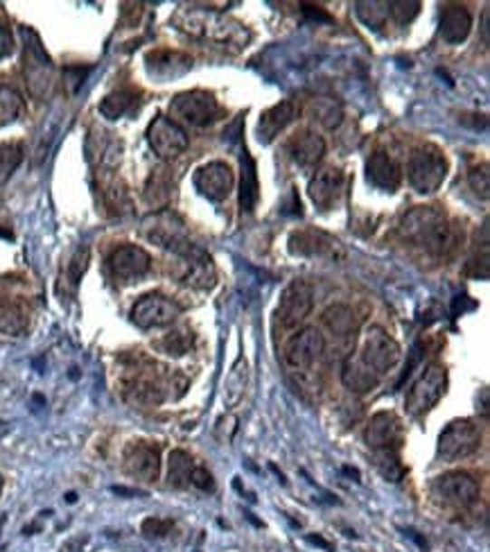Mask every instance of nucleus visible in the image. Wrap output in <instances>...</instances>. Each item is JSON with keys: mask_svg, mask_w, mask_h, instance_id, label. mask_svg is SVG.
<instances>
[{"mask_svg": "<svg viewBox=\"0 0 490 552\" xmlns=\"http://www.w3.org/2000/svg\"><path fill=\"white\" fill-rule=\"evenodd\" d=\"M178 30L190 36L192 41H199L204 45L224 50L228 54H237L249 45L251 30L245 23L235 21L228 14L217 9L187 7L174 16Z\"/></svg>", "mask_w": 490, "mask_h": 552, "instance_id": "1", "label": "nucleus"}, {"mask_svg": "<svg viewBox=\"0 0 490 552\" xmlns=\"http://www.w3.org/2000/svg\"><path fill=\"white\" fill-rule=\"evenodd\" d=\"M402 238L409 240L416 247L425 249L428 254L441 257L447 252L452 243V227L446 211L438 207H416L402 218L400 222Z\"/></svg>", "mask_w": 490, "mask_h": 552, "instance_id": "2", "label": "nucleus"}, {"mask_svg": "<svg viewBox=\"0 0 490 552\" xmlns=\"http://www.w3.org/2000/svg\"><path fill=\"white\" fill-rule=\"evenodd\" d=\"M23 34V75L32 98L45 100L54 86V63L45 53L39 34L32 27H21Z\"/></svg>", "mask_w": 490, "mask_h": 552, "instance_id": "3", "label": "nucleus"}, {"mask_svg": "<svg viewBox=\"0 0 490 552\" xmlns=\"http://www.w3.org/2000/svg\"><path fill=\"white\" fill-rule=\"evenodd\" d=\"M447 177V159L441 148L428 143L411 152L407 163V179L409 186L420 195L437 193Z\"/></svg>", "mask_w": 490, "mask_h": 552, "instance_id": "4", "label": "nucleus"}, {"mask_svg": "<svg viewBox=\"0 0 490 552\" xmlns=\"http://www.w3.org/2000/svg\"><path fill=\"white\" fill-rule=\"evenodd\" d=\"M143 236L149 240V243L172 252L174 257L187 252V249L195 245L190 240V236H187L186 222H183L174 211H168V208H161V211L145 218Z\"/></svg>", "mask_w": 490, "mask_h": 552, "instance_id": "5", "label": "nucleus"}, {"mask_svg": "<svg viewBox=\"0 0 490 552\" xmlns=\"http://www.w3.org/2000/svg\"><path fill=\"white\" fill-rule=\"evenodd\" d=\"M219 116V104L208 91H183L169 102V116L177 125L206 127Z\"/></svg>", "mask_w": 490, "mask_h": 552, "instance_id": "6", "label": "nucleus"}, {"mask_svg": "<svg viewBox=\"0 0 490 552\" xmlns=\"http://www.w3.org/2000/svg\"><path fill=\"white\" fill-rule=\"evenodd\" d=\"M447 390V369L443 364L434 363L423 372V376L411 385L409 394L405 399V408L411 417L428 414L438 401L443 399Z\"/></svg>", "mask_w": 490, "mask_h": 552, "instance_id": "7", "label": "nucleus"}, {"mask_svg": "<svg viewBox=\"0 0 490 552\" xmlns=\"http://www.w3.org/2000/svg\"><path fill=\"white\" fill-rule=\"evenodd\" d=\"M360 360L369 364L380 378L387 372H391L400 360V344L384 331L382 326L366 328L364 340H361V349L357 351Z\"/></svg>", "mask_w": 490, "mask_h": 552, "instance_id": "8", "label": "nucleus"}, {"mask_svg": "<svg viewBox=\"0 0 490 552\" xmlns=\"http://www.w3.org/2000/svg\"><path fill=\"white\" fill-rule=\"evenodd\" d=\"M290 252L301 258H314V261H343L346 252H343L341 240L334 238L328 231L317 229V227H308V229H299L290 236Z\"/></svg>", "mask_w": 490, "mask_h": 552, "instance_id": "9", "label": "nucleus"}, {"mask_svg": "<svg viewBox=\"0 0 490 552\" xmlns=\"http://www.w3.org/2000/svg\"><path fill=\"white\" fill-rule=\"evenodd\" d=\"M479 444H482V431L477 423L470 419H455L443 428L438 437V455L447 462H456L473 455Z\"/></svg>", "mask_w": 490, "mask_h": 552, "instance_id": "10", "label": "nucleus"}, {"mask_svg": "<svg viewBox=\"0 0 490 552\" xmlns=\"http://www.w3.org/2000/svg\"><path fill=\"white\" fill-rule=\"evenodd\" d=\"M432 491L443 505H450V508L456 509H468L479 500V482L470 473L464 471H452L438 476L434 480Z\"/></svg>", "mask_w": 490, "mask_h": 552, "instance_id": "11", "label": "nucleus"}, {"mask_svg": "<svg viewBox=\"0 0 490 552\" xmlns=\"http://www.w3.org/2000/svg\"><path fill=\"white\" fill-rule=\"evenodd\" d=\"M178 315H181V308H178L177 301L152 292V295H145L136 301L134 308H131V322L148 331V328L169 326V324L177 322Z\"/></svg>", "mask_w": 490, "mask_h": 552, "instance_id": "12", "label": "nucleus"}, {"mask_svg": "<svg viewBox=\"0 0 490 552\" xmlns=\"http://www.w3.org/2000/svg\"><path fill=\"white\" fill-rule=\"evenodd\" d=\"M148 143L159 157L169 161V159H177L178 154L186 152L190 140H187V131L177 125L172 118L157 116L148 127Z\"/></svg>", "mask_w": 490, "mask_h": 552, "instance_id": "13", "label": "nucleus"}, {"mask_svg": "<svg viewBox=\"0 0 490 552\" xmlns=\"http://www.w3.org/2000/svg\"><path fill=\"white\" fill-rule=\"evenodd\" d=\"M178 281L195 290H210L217 283L215 263L199 245H192L187 252L178 254Z\"/></svg>", "mask_w": 490, "mask_h": 552, "instance_id": "14", "label": "nucleus"}, {"mask_svg": "<svg viewBox=\"0 0 490 552\" xmlns=\"http://www.w3.org/2000/svg\"><path fill=\"white\" fill-rule=\"evenodd\" d=\"M314 304V292L308 281H292L285 290L281 292V301H278L276 317L285 328H294L303 322L310 315Z\"/></svg>", "mask_w": 490, "mask_h": 552, "instance_id": "15", "label": "nucleus"}, {"mask_svg": "<svg viewBox=\"0 0 490 552\" xmlns=\"http://www.w3.org/2000/svg\"><path fill=\"white\" fill-rule=\"evenodd\" d=\"M192 181H195V189L199 190L201 198H206L208 202H224L231 195L235 175H233L228 163L210 161L206 166L197 168Z\"/></svg>", "mask_w": 490, "mask_h": 552, "instance_id": "16", "label": "nucleus"}, {"mask_svg": "<svg viewBox=\"0 0 490 552\" xmlns=\"http://www.w3.org/2000/svg\"><path fill=\"white\" fill-rule=\"evenodd\" d=\"M109 272L116 281L120 283H136L139 278H143L149 272L152 266V258L139 245H120L118 249H113L111 257L107 261Z\"/></svg>", "mask_w": 490, "mask_h": 552, "instance_id": "17", "label": "nucleus"}, {"mask_svg": "<svg viewBox=\"0 0 490 552\" xmlns=\"http://www.w3.org/2000/svg\"><path fill=\"white\" fill-rule=\"evenodd\" d=\"M326 342L319 328H303L285 346V360L292 369H310L322 358Z\"/></svg>", "mask_w": 490, "mask_h": 552, "instance_id": "18", "label": "nucleus"}, {"mask_svg": "<svg viewBox=\"0 0 490 552\" xmlns=\"http://www.w3.org/2000/svg\"><path fill=\"white\" fill-rule=\"evenodd\" d=\"M125 471L143 482L159 480L161 473V450L149 441H134L125 449Z\"/></svg>", "mask_w": 490, "mask_h": 552, "instance_id": "19", "label": "nucleus"}, {"mask_svg": "<svg viewBox=\"0 0 490 552\" xmlns=\"http://www.w3.org/2000/svg\"><path fill=\"white\" fill-rule=\"evenodd\" d=\"M287 157L303 170H312L322 163L323 154H326V140L314 131L303 130L296 131L290 140H287Z\"/></svg>", "mask_w": 490, "mask_h": 552, "instance_id": "20", "label": "nucleus"}, {"mask_svg": "<svg viewBox=\"0 0 490 552\" xmlns=\"http://www.w3.org/2000/svg\"><path fill=\"white\" fill-rule=\"evenodd\" d=\"M145 66L148 73L159 82H169L177 80V77L186 75L192 68V59L186 53H178V50H152V53L145 57Z\"/></svg>", "mask_w": 490, "mask_h": 552, "instance_id": "21", "label": "nucleus"}, {"mask_svg": "<svg viewBox=\"0 0 490 552\" xmlns=\"http://www.w3.org/2000/svg\"><path fill=\"white\" fill-rule=\"evenodd\" d=\"M343 184H346V175H343V170L332 166L322 168V170L314 172V177L310 179L308 195L319 208L326 211V208H330L334 202H337L339 193L343 190Z\"/></svg>", "mask_w": 490, "mask_h": 552, "instance_id": "22", "label": "nucleus"}, {"mask_svg": "<svg viewBox=\"0 0 490 552\" xmlns=\"http://www.w3.org/2000/svg\"><path fill=\"white\" fill-rule=\"evenodd\" d=\"M400 437H402L400 421H398L396 414L391 412L375 414L364 432L366 444H369L373 450L398 449V446H400Z\"/></svg>", "mask_w": 490, "mask_h": 552, "instance_id": "23", "label": "nucleus"}, {"mask_svg": "<svg viewBox=\"0 0 490 552\" xmlns=\"http://www.w3.org/2000/svg\"><path fill=\"white\" fill-rule=\"evenodd\" d=\"M366 177H369V181L375 186V189L396 193L398 186H400L402 181V170L391 154L375 152L370 154L369 163H366Z\"/></svg>", "mask_w": 490, "mask_h": 552, "instance_id": "24", "label": "nucleus"}, {"mask_svg": "<svg viewBox=\"0 0 490 552\" xmlns=\"http://www.w3.org/2000/svg\"><path fill=\"white\" fill-rule=\"evenodd\" d=\"M296 116V104L292 100H283V102L274 104L267 111L260 113L258 121V139L260 143L269 145L274 139H278L283 130L294 121Z\"/></svg>", "mask_w": 490, "mask_h": 552, "instance_id": "25", "label": "nucleus"}, {"mask_svg": "<svg viewBox=\"0 0 490 552\" xmlns=\"http://www.w3.org/2000/svg\"><path fill=\"white\" fill-rule=\"evenodd\" d=\"M473 30V14L464 5H447L441 14V36L446 44H464Z\"/></svg>", "mask_w": 490, "mask_h": 552, "instance_id": "26", "label": "nucleus"}, {"mask_svg": "<svg viewBox=\"0 0 490 552\" xmlns=\"http://www.w3.org/2000/svg\"><path fill=\"white\" fill-rule=\"evenodd\" d=\"M341 381L346 385V390L355 392V394H366V392L375 390L380 383V376L360 360V355L352 353L348 355L346 363L341 369Z\"/></svg>", "mask_w": 490, "mask_h": 552, "instance_id": "27", "label": "nucleus"}, {"mask_svg": "<svg viewBox=\"0 0 490 552\" xmlns=\"http://www.w3.org/2000/svg\"><path fill=\"white\" fill-rule=\"evenodd\" d=\"M242 177H240V207L242 213H254L260 199V184H258V166L249 150H242Z\"/></svg>", "mask_w": 490, "mask_h": 552, "instance_id": "28", "label": "nucleus"}, {"mask_svg": "<svg viewBox=\"0 0 490 552\" xmlns=\"http://www.w3.org/2000/svg\"><path fill=\"white\" fill-rule=\"evenodd\" d=\"M197 462L192 460L190 453L186 450H172L168 460V482L177 489H186L192 482V473H195Z\"/></svg>", "mask_w": 490, "mask_h": 552, "instance_id": "29", "label": "nucleus"}, {"mask_svg": "<svg viewBox=\"0 0 490 552\" xmlns=\"http://www.w3.org/2000/svg\"><path fill=\"white\" fill-rule=\"evenodd\" d=\"M136 102H139V93H136V91H113V93H109L107 98L100 102V113H102L104 118H109V121H118V118H122L125 113H130L131 109L136 107Z\"/></svg>", "mask_w": 490, "mask_h": 552, "instance_id": "30", "label": "nucleus"}, {"mask_svg": "<svg viewBox=\"0 0 490 552\" xmlns=\"http://www.w3.org/2000/svg\"><path fill=\"white\" fill-rule=\"evenodd\" d=\"M355 14L366 27H370V30H382L389 18V3L360 0V3H355Z\"/></svg>", "mask_w": 490, "mask_h": 552, "instance_id": "31", "label": "nucleus"}, {"mask_svg": "<svg viewBox=\"0 0 490 552\" xmlns=\"http://www.w3.org/2000/svg\"><path fill=\"white\" fill-rule=\"evenodd\" d=\"M172 177H169L168 170H154L152 177H149L148 186H145V199H148L152 207H161L169 199L172 195Z\"/></svg>", "mask_w": 490, "mask_h": 552, "instance_id": "32", "label": "nucleus"}, {"mask_svg": "<svg viewBox=\"0 0 490 552\" xmlns=\"http://www.w3.org/2000/svg\"><path fill=\"white\" fill-rule=\"evenodd\" d=\"M373 458H375V467H378V471L382 473L389 482H400L402 478H405V467H402L398 449L373 450Z\"/></svg>", "mask_w": 490, "mask_h": 552, "instance_id": "33", "label": "nucleus"}, {"mask_svg": "<svg viewBox=\"0 0 490 552\" xmlns=\"http://www.w3.org/2000/svg\"><path fill=\"white\" fill-rule=\"evenodd\" d=\"M23 113V98L12 86L0 84V127L16 122Z\"/></svg>", "mask_w": 490, "mask_h": 552, "instance_id": "34", "label": "nucleus"}, {"mask_svg": "<svg viewBox=\"0 0 490 552\" xmlns=\"http://www.w3.org/2000/svg\"><path fill=\"white\" fill-rule=\"evenodd\" d=\"M312 113L314 121L322 122L326 130H334L339 127L343 118V107L337 98H317L312 102Z\"/></svg>", "mask_w": 490, "mask_h": 552, "instance_id": "35", "label": "nucleus"}, {"mask_svg": "<svg viewBox=\"0 0 490 552\" xmlns=\"http://www.w3.org/2000/svg\"><path fill=\"white\" fill-rule=\"evenodd\" d=\"M27 328V313L18 304L0 305V333L21 335Z\"/></svg>", "mask_w": 490, "mask_h": 552, "instance_id": "36", "label": "nucleus"}, {"mask_svg": "<svg viewBox=\"0 0 490 552\" xmlns=\"http://www.w3.org/2000/svg\"><path fill=\"white\" fill-rule=\"evenodd\" d=\"M355 315H352L351 308L346 305H332L323 313V322L334 335H351V331L355 328Z\"/></svg>", "mask_w": 490, "mask_h": 552, "instance_id": "37", "label": "nucleus"}, {"mask_svg": "<svg viewBox=\"0 0 490 552\" xmlns=\"http://www.w3.org/2000/svg\"><path fill=\"white\" fill-rule=\"evenodd\" d=\"M195 344V335H192L190 328H174L172 333L163 337L159 342V346L165 351L168 355H183L192 349Z\"/></svg>", "mask_w": 490, "mask_h": 552, "instance_id": "38", "label": "nucleus"}, {"mask_svg": "<svg viewBox=\"0 0 490 552\" xmlns=\"http://www.w3.org/2000/svg\"><path fill=\"white\" fill-rule=\"evenodd\" d=\"M23 161V148L16 143L0 145V186L12 177V172L16 170L18 163Z\"/></svg>", "mask_w": 490, "mask_h": 552, "instance_id": "39", "label": "nucleus"}, {"mask_svg": "<svg viewBox=\"0 0 490 552\" xmlns=\"http://www.w3.org/2000/svg\"><path fill=\"white\" fill-rule=\"evenodd\" d=\"M246 385V363L245 360H237L235 367L231 369L226 378V403L235 405L240 401L242 392H245Z\"/></svg>", "mask_w": 490, "mask_h": 552, "instance_id": "40", "label": "nucleus"}, {"mask_svg": "<svg viewBox=\"0 0 490 552\" xmlns=\"http://www.w3.org/2000/svg\"><path fill=\"white\" fill-rule=\"evenodd\" d=\"M418 0H398V3H389V14H391L400 25H407V23L414 21V18L418 16Z\"/></svg>", "mask_w": 490, "mask_h": 552, "instance_id": "41", "label": "nucleus"}, {"mask_svg": "<svg viewBox=\"0 0 490 552\" xmlns=\"http://www.w3.org/2000/svg\"><path fill=\"white\" fill-rule=\"evenodd\" d=\"M91 73L89 66H68L63 68V84H66L68 93L75 95L77 91L82 89V84H84L86 75Z\"/></svg>", "mask_w": 490, "mask_h": 552, "instance_id": "42", "label": "nucleus"}, {"mask_svg": "<svg viewBox=\"0 0 490 552\" xmlns=\"http://www.w3.org/2000/svg\"><path fill=\"white\" fill-rule=\"evenodd\" d=\"M174 523L169 521V518H145L143 521V535L149 537V539H163V537H168L169 532H172Z\"/></svg>", "mask_w": 490, "mask_h": 552, "instance_id": "43", "label": "nucleus"}, {"mask_svg": "<svg viewBox=\"0 0 490 552\" xmlns=\"http://www.w3.org/2000/svg\"><path fill=\"white\" fill-rule=\"evenodd\" d=\"M470 186H473L475 193L482 195V199H488L490 175H488L486 163H484V166H479V168H475V170L470 172Z\"/></svg>", "mask_w": 490, "mask_h": 552, "instance_id": "44", "label": "nucleus"}, {"mask_svg": "<svg viewBox=\"0 0 490 552\" xmlns=\"http://www.w3.org/2000/svg\"><path fill=\"white\" fill-rule=\"evenodd\" d=\"M89 247H80L75 252V257H72L71 267H68V278H71V283H77L82 278V275L86 272V267H89Z\"/></svg>", "mask_w": 490, "mask_h": 552, "instance_id": "45", "label": "nucleus"}, {"mask_svg": "<svg viewBox=\"0 0 490 552\" xmlns=\"http://www.w3.org/2000/svg\"><path fill=\"white\" fill-rule=\"evenodd\" d=\"M190 487H197V489H199V491H213L215 489L213 476H210V473L206 471L204 467H199V464H197L195 473H192Z\"/></svg>", "mask_w": 490, "mask_h": 552, "instance_id": "46", "label": "nucleus"}, {"mask_svg": "<svg viewBox=\"0 0 490 552\" xmlns=\"http://www.w3.org/2000/svg\"><path fill=\"white\" fill-rule=\"evenodd\" d=\"M14 50V36H12V30H9L5 23H0V59L9 57Z\"/></svg>", "mask_w": 490, "mask_h": 552, "instance_id": "47", "label": "nucleus"}, {"mask_svg": "<svg viewBox=\"0 0 490 552\" xmlns=\"http://www.w3.org/2000/svg\"><path fill=\"white\" fill-rule=\"evenodd\" d=\"M303 12L308 14V16H312V18H317V21H332V18L328 16L326 12H323L322 7H312V5H303Z\"/></svg>", "mask_w": 490, "mask_h": 552, "instance_id": "48", "label": "nucleus"}, {"mask_svg": "<svg viewBox=\"0 0 490 552\" xmlns=\"http://www.w3.org/2000/svg\"><path fill=\"white\" fill-rule=\"evenodd\" d=\"M310 541H312V544H317V546H322V548L330 550V544H326V541H323L322 537H310Z\"/></svg>", "mask_w": 490, "mask_h": 552, "instance_id": "49", "label": "nucleus"}, {"mask_svg": "<svg viewBox=\"0 0 490 552\" xmlns=\"http://www.w3.org/2000/svg\"><path fill=\"white\" fill-rule=\"evenodd\" d=\"M3 526H5V517H0V528H3Z\"/></svg>", "mask_w": 490, "mask_h": 552, "instance_id": "50", "label": "nucleus"}, {"mask_svg": "<svg viewBox=\"0 0 490 552\" xmlns=\"http://www.w3.org/2000/svg\"><path fill=\"white\" fill-rule=\"evenodd\" d=\"M0 491H3V478H0Z\"/></svg>", "mask_w": 490, "mask_h": 552, "instance_id": "51", "label": "nucleus"}]
</instances>
